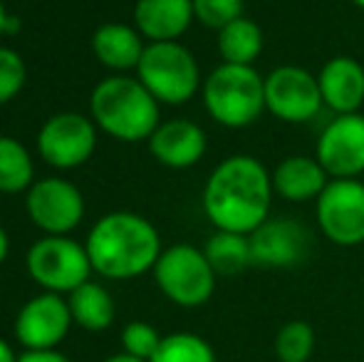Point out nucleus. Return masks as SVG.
<instances>
[{
    "label": "nucleus",
    "mask_w": 364,
    "mask_h": 362,
    "mask_svg": "<svg viewBox=\"0 0 364 362\" xmlns=\"http://www.w3.org/2000/svg\"><path fill=\"white\" fill-rule=\"evenodd\" d=\"M273 193V176L263 161L250 154H233L211 171L201 203L216 231L250 236L270 218Z\"/></svg>",
    "instance_id": "f257e3e1"
},
{
    "label": "nucleus",
    "mask_w": 364,
    "mask_h": 362,
    "mask_svg": "<svg viewBox=\"0 0 364 362\" xmlns=\"http://www.w3.org/2000/svg\"><path fill=\"white\" fill-rule=\"evenodd\" d=\"M95 273L109 280H132L154 271L161 256V236L149 218L114 211L92 226L85 243Z\"/></svg>",
    "instance_id": "f03ea898"
},
{
    "label": "nucleus",
    "mask_w": 364,
    "mask_h": 362,
    "mask_svg": "<svg viewBox=\"0 0 364 362\" xmlns=\"http://www.w3.org/2000/svg\"><path fill=\"white\" fill-rule=\"evenodd\" d=\"M92 122L119 142H149L159 124V102L139 78L114 75L92 90L90 97Z\"/></svg>",
    "instance_id": "7ed1b4c3"
},
{
    "label": "nucleus",
    "mask_w": 364,
    "mask_h": 362,
    "mask_svg": "<svg viewBox=\"0 0 364 362\" xmlns=\"http://www.w3.org/2000/svg\"><path fill=\"white\" fill-rule=\"evenodd\" d=\"M203 107L228 129H245L265 112V78L250 65L220 63L203 80Z\"/></svg>",
    "instance_id": "20e7f679"
},
{
    "label": "nucleus",
    "mask_w": 364,
    "mask_h": 362,
    "mask_svg": "<svg viewBox=\"0 0 364 362\" xmlns=\"http://www.w3.org/2000/svg\"><path fill=\"white\" fill-rule=\"evenodd\" d=\"M136 78L159 105H186L203 87L201 70L188 48L173 43H149L136 68Z\"/></svg>",
    "instance_id": "39448f33"
},
{
    "label": "nucleus",
    "mask_w": 364,
    "mask_h": 362,
    "mask_svg": "<svg viewBox=\"0 0 364 362\" xmlns=\"http://www.w3.org/2000/svg\"><path fill=\"white\" fill-rule=\"evenodd\" d=\"M216 278L218 275L208 263L203 248L191 243L164 248L154 266V280L159 290L181 308H198L208 303L216 290Z\"/></svg>",
    "instance_id": "423d86ee"
},
{
    "label": "nucleus",
    "mask_w": 364,
    "mask_h": 362,
    "mask_svg": "<svg viewBox=\"0 0 364 362\" xmlns=\"http://www.w3.org/2000/svg\"><path fill=\"white\" fill-rule=\"evenodd\" d=\"M25 268L48 293H73L92 275L90 253L70 236H43L28 248Z\"/></svg>",
    "instance_id": "0eeeda50"
},
{
    "label": "nucleus",
    "mask_w": 364,
    "mask_h": 362,
    "mask_svg": "<svg viewBox=\"0 0 364 362\" xmlns=\"http://www.w3.org/2000/svg\"><path fill=\"white\" fill-rule=\"evenodd\" d=\"M317 226L335 246L364 243V181L330 179L315 201Z\"/></svg>",
    "instance_id": "6e6552de"
},
{
    "label": "nucleus",
    "mask_w": 364,
    "mask_h": 362,
    "mask_svg": "<svg viewBox=\"0 0 364 362\" xmlns=\"http://www.w3.org/2000/svg\"><path fill=\"white\" fill-rule=\"evenodd\" d=\"M322 102L317 75L300 65H280L265 75V112L288 124H305L315 119Z\"/></svg>",
    "instance_id": "1a4fd4ad"
},
{
    "label": "nucleus",
    "mask_w": 364,
    "mask_h": 362,
    "mask_svg": "<svg viewBox=\"0 0 364 362\" xmlns=\"http://www.w3.org/2000/svg\"><path fill=\"white\" fill-rule=\"evenodd\" d=\"M97 149V124L80 112H60L43 124L38 151L55 169H77L92 159Z\"/></svg>",
    "instance_id": "9d476101"
},
{
    "label": "nucleus",
    "mask_w": 364,
    "mask_h": 362,
    "mask_svg": "<svg viewBox=\"0 0 364 362\" xmlns=\"http://www.w3.org/2000/svg\"><path fill=\"white\" fill-rule=\"evenodd\" d=\"M25 196L30 221L48 236H68L85 218V196L73 181L48 176L35 181Z\"/></svg>",
    "instance_id": "9b49d317"
},
{
    "label": "nucleus",
    "mask_w": 364,
    "mask_h": 362,
    "mask_svg": "<svg viewBox=\"0 0 364 362\" xmlns=\"http://www.w3.org/2000/svg\"><path fill=\"white\" fill-rule=\"evenodd\" d=\"M315 156L330 179L364 174V115H337L327 122L315 144Z\"/></svg>",
    "instance_id": "f8f14e48"
},
{
    "label": "nucleus",
    "mask_w": 364,
    "mask_h": 362,
    "mask_svg": "<svg viewBox=\"0 0 364 362\" xmlns=\"http://www.w3.org/2000/svg\"><path fill=\"white\" fill-rule=\"evenodd\" d=\"M73 323L68 300L60 293L45 290L43 295H35L20 308L15 318V338L28 353L55 350L68 338Z\"/></svg>",
    "instance_id": "ddd939ff"
},
{
    "label": "nucleus",
    "mask_w": 364,
    "mask_h": 362,
    "mask_svg": "<svg viewBox=\"0 0 364 362\" xmlns=\"http://www.w3.org/2000/svg\"><path fill=\"white\" fill-rule=\"evenodd\" d=\"M248 241L253 266L263 268L300 266L310 253V231L292 218H268L250 233Z\"/></svg>",
    "instance_id": "4468645a"
},
{
    "label": "nucleus",
    "mask_w": 364,
    "mask_h": 362,
    "mask_svg": "<svg viewBox=\"0 0 364 362\" xmlns=\"http://www.w3.org/2000/svg\"><path fill=\"white\" fill-rule=\"evenodd\" d=\"M206 132L191 119H166L149 137V151L168 169H188L206 154Z\"/></svg>",
    "instance_id": "2eb2a0df"
},
{
    "label": "nucleus",
    "mask_w": 364,
    "mask_h": 362,
    "mask_svg": "<svg viewBox=\"0 0 364 362\" xmlns=\"http://www.w3.org/2000/svg\"><path fill=\"white\" fill-rule=\"evenodd\" d=\"M322 102L335 115H355L364 105V65L352 55H335L317 73Z\"/></svg>",
    "instance_id": "dca6fc26"
},
{
    "label": "nucleus",
    "mask_w": 364,
    "mask_h": 362,
    "mask_svg": "<svg viewBox=\"0 0 364 362\" xmlns=\"http://www.w3.org/2000/svg\"><path fill=\"white\" fill-rule=\"evenodd\" d=\"M191 0H136L134 28L149 43H173L193 23Z\"/></svg>",
    "instance_id": "f3484780"
},
{
    "label": "nucleus",
    "mask_w": 364,
    "mask_h": 362,
    "mask_svg": "<svg viewBox=\"0 0 364 362\" xmlns=\"http://www.w3.org/2000/svg\"><path fill=\"white\" fill-rule=\"evenodd\" d=\"M273 176V191L280 198L290 203L317 201L325 186L330 183V176L322 169L317 156L290 154L270 171Z\"/></svg>",
    "instance_id": "a211bd4d"
},
{
    "label": "nucleus",
    "mask_w": 364,
    "mask_h": 362,
    "mask_svg": "<svg viewBox=\"0 0 364 362\" xmlns=\"http://www.w3.org/2000/svg\"><path fill=\"white\" fill-rule=\"evenodd\" d=\"M92 50L105 68L114 70V73H127V70L139 68V60L144 55L146 45L141 33L132 25L107 23L97 28L95 35H92Z\"/></svg>",
    "instance_id": "6ab92c4d"
},
{
    "label": "nucleus",
    "mask_w": 364,
    "mask_h": 362,
    "mask_svg": "<svg viewBox=\"0 0 364 362\" xmlns=\"http://www.w3.org/2000/svg\"><path fill=\"white\" fill-rule=\"evenodd\" d=\"M68 305L70 313H73V320L82 330L102 333V330H107L114 323V298H112L105 285L95 283V280H87L80 288H75L68 298Z\"/></svg>",
    "instance_id": "aec40b11"
},
{
    "label": "nucleus",
    "mask_w": 364,
    "mask_h": 362,
    "mask_svg": "<svg viewBox=\"0 0 364 362\" xmlns=\"http://www.w3.org/2000/svg\"><path fill=\"white\" fill-rule=\"evenodd\" d=\"M265 48V35L255 20L238 18L228 23L223 30H218V53L223 63L228 65H250L253 68L255 60L260 58Z\"/></svg>",
    "instance_id": "412c9836"
},
{
    "label": "nucleus",
    "mask_w": 364,
    "mask_h": 362,
    "mask_svg": "<svg viewBox=\"0 0 364 362\" xmlns=\"http://www.w3.org/2000/svg\"><path fill=\"white\" fill-rule=\"evenodd\" d=\"M208 263L216 275H238L248 266H253L250 256V241L243 233L233 231H216L203 246Z\"/></svg>",
    "instance_id": "4be33fe9"
},
{
    "label": "nucleus",
    "mask_w": 364,
    "mask_h": 362,
    "mask_svg": "<svg viewBox=\"0 0 364 362\" xmlns=\"http://www.w3.org/2000/svg\"><path fill=\"white\" fill-rule=\"evenodd\" d=\"M35 183L33 156L13 137L0 134V193L28 191Z\"/></svg>",
    "instance_id": "5701e85b"
},
{
    "label": "nucleus",
    "mask_w": 364,
    "mask_h": 362,
    "mask_svg": "<svg viewBox=\"0 0 364 362\" xmlns=\"http://www.w3.org/2000/svg\"><path fill=\"white\" fill-rule=\"evenodd\" d=\"M149 362H216V353L201 335L173 333L161 338V345Z\"/></svg>",
    "instance_id": "b1692460"
},
{
    "label": "nucleus",
    "mask_w": 364,
    "mask_h": 362,
    "mask_svg": "<svg viewBox=\"0 0 364 362\" xmlns=\"http://www.w3.org/2000/svg\"><path fill=\"white\" fill-rule=\"evenodd\" d=\"M273 348L278 362H307L315 353V330L305 320H290L278 330Z\"/></svg>",
    "instance_id": "393cba45"
},
{
    "label": "nucleus",
    "mask_w": 364,
    "mask_h": 362,
    "mask_svg": "<svg viewBox=\"0 0 364 362\" xmlns=\"http://www.w3.org/2000/svg\"><path fill=\"white\" fill-rule=\"evenodd\" d=\"M193 18L211 30H223L228 23L243 18V0H191Z\"/></svg>",
    "instance_id": "a878e982"
},
{
    "label": "nucleus",
    "mask_w": 364,
    "mask_h": 362,
    "mask_svg": "<svg viewBox=\"0 0 364 362\" xmlns=\"http://www.w3.org/2000/svg\"><path fill=\"white\" fill-rule=\"evenodd\" d=\"M159 345H161V335L154 325L144 323V320H134L122 330V348L132 358L149 362L159 350Z\"/></svg>",
    "instance_id": "bb28decb"
},
{
    "label": "nucleus",
    "mask_w": 364,
    "mask_h": 362,
    "mask_svg": "<svg viewBox=\"0 0 364 362\" xmlns=\"http://www.w3.org/2000/svg\"><path fill=\"white\" fill-rule=\"evenodd\" d=\"M28 80V68L20 53L10 48H0V107L20 95Z\"/></svg>",
    "instance_id": "cd10ccee"
},
{
    "label": "nucleus",
    "mask_w": 364,
    "mask_h": 362,
    "mask_svg": "<svg viewBox=\"0 0 364 362\" xmlns=\"http://www.w3.org/2000/svg\"><path fill=\"white\" fill-rule=\"evenodd\" d=\"M18 362H70V360L63 353H58V350H43V353H28L25 350V355H20Z\"/></svg>",
    "instance_id": "c85d7f7f"
},
{
    "label": "nucleus",
    "mask_w": 364,
    "mask_h": 362,
    "mask_svg": "<svg viewBox=\"0 0 364 362\" xmlns=\"http://www.w3.org/2000/svg\"><path fill=\"white\" fill-rule=\"evenodd\" d=\"M0 362H18V358H15V350L10 348V343L3 338H0Z\"/></svg>",
    "instance_id": "c756f323"
},
{
    "label": "nucleus",
    "mask_w": 364,
    "mask_h": 362,
    "mask_svg": "<svg viewBox=\"0 0 364 362\" xmlns=\"http://www.w3.org/2000/svg\"><path fill=\"white\" fill-rule=\"evenodd\" d=\"M8 251H10V238H8V233H5V228L0 226V266H3L5 258H8Z\"/></svg>",
    "instance_id": "7c9ffc66"
},
{
    "label": "nucleus",
    "mask_w": 364,
    "mask_h": 362,
    "mask_svg": "<svg viewBox=\"0 0 364 362\" xmlns=\"http://www.w3.org/2000/svg\"><path fill=\"white\" fill-rule=\"evenodd\" d=\"M8 23H10V13L3 0H0V35H8Z\"/></svg>",
    "instance_id": "2f4dec72"
},
{
    "label": "nucleus",
    "mask_w": 364,
    "mask_h": 362,
    "mask_svg": "<svg viewBox=\"0 0 364 362\" xmlns=\"http://www.w3.org/2000/svg\"><path fill=\"white\" fill-rule=\"evenodd\" d=\"M105 362H144V360L132 358V355H127V353H119V355H112V358H107Z\"/></svg>",
    "instance_id": "473e14b6"
},
{
    "label": "nucleus",
    "mask_w": 364,
    "mask_h": 362,
    "mask_svg": "<svg viewBox=\"0 0 364 362\" xmlns=\"http://www.w3.org/2000/svg\"><path fill=\"white\" fill-rule=\"evenodd\" d=\"M352 3H355L357 8H362V10H364V0H352Z\"/></svg>",
    "instance_id": "72a5a7b5"
}]
</instances>
